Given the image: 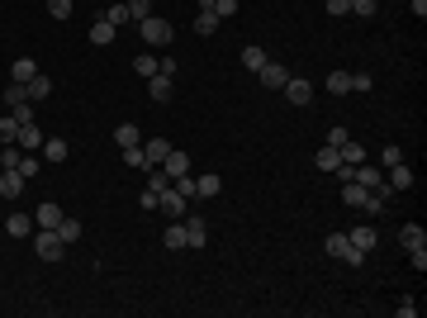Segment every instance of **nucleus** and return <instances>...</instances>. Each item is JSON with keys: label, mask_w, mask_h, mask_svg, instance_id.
Here are the masks:
<instances>
[{"label": "nucleus", "mask_w": 427, "mask_h": 318, "mask_svg": "<svg viewBox=\"0 0 427 318\" xmlns=\"http://www.w3.org/2000/svg\"><path fill=\"white\" fill-rule=\"evenodd\" d=\"M408 10H413V15L423 19V15H427V0H408Z\"/></svg>", "instance_id": "8fccbe9b"}, {"label": "nucleus", "mask_w": 427, "mask_h": 318, "mask_svg": "<svg viewBox=\"0 0 427 318\" xmlns=\"http://www.w3.org/2000/svg\"><path fill=\"white\" fill-rule=\"evenodd\" d=\"M323 247H328V257H337V262H347V266H366V252H361V247L347 238V228H342V233H328V242H323Z\"/></svg>", "instance_id": "f257e3e1"}, {"label": "nucleus", "mask_w": 427, "mask_h": 318, "mask_svg": "<svg viewBox=\"0 0 427 318\" xmlns=\"http://www.w3.org/2000/svg\"><path fill=\"white\" fill-rule=\"evenodd\" d=\"M134 72H138V77H157V57H152V53H138L134 57Z\"/></svg>", "instance_id": "c9c22d12"}, {"label": "nucleus", "mask_w": 427, "mask_h": 318, "mask_svg": "<svg viewBox=\"0 0 427 318\" xmlns=\"http://www.w3.org/2000/svg\"><path fill=\"white\" fill-rule=\"evenodd\" d=\"M67 157H72L67 138H43V161H67Z\"/></svg>", "instance_id": "6ab92c4d"}, {"label": "nucleus", "mask_w": 427, "mask_h": 318, "mask_svg": "<svg viewBox=\"0 0 427 318\" xmlns=\"http://www.w3.org/2000/svg\"><path fill=\"white\" fill-rule=\"evenodd\" d=\"M337 152H342V161H347V166H356V161H366V148H361V143H342V148H337Z\"/></svg>", "instance_id": "f704fd0d"}, {"label": "nucleus", "mask_w": 427, "mask_h": 318, "mask_svg": "<svg viewBox=\"0 0 427 318\" xmlns=\"http://www.w3.org/2000/svg\"><path fill=\"white\" fill-rule=\"evenodd\" d=\"M62 223V205H38V214H33V228H57Z\"/></svg>", "instance_id": "aec40b11"}, {"label": "nucleus", "mask_w": 427, "mask_h": 318, "mask_svg": "<svg viewBox=\"0 0 427 318\" xmlns=\"http://www.w3.org/2000/svg\"><path fill=\"white\" fill-rule=\"evenodd\" d=\"M186 205H190V200H186L176 186H166V190L157 195V209L166 214V218H186Z\"/></svg>", "instance_id": "39448f33"}, {"label": "nucleus", "mask_w": 427, "mask_h": 318, "mask_svg": "<svg viewBox=\"0 0 427 318\" xmlns=\"http://www.w3.org/2000/svg\"><path fill=\"white\" fill-rule=\"evenodd\" d=\"M24 176H19V171H0V200H19V195H24Z\"/></svg>", "instance_id": "9b49d317"}, {"label": "nucleus", "mask_w": 427, "mask_h": 318, "mask_svg": "<svg viewBox=\"0 0 427 318\" xmlns=\"http://www.w3.org/2000/svg\"><path fill=\"white\" fill-rule=\"evenodd\" d=\"M33 252H38V262H62L67 242L57 238V228H38V233H33Z\"/></svg>", "instance_id": "f03ea898"}, {"label": "nucleus", "mask_w": 427, "mask_h": 318, "mask_svg": "<svg viewBox=\"0 0 427 318\" xmlns=\"http://www.w3.org/2000/svg\"><path fill=\"white\" fill-rule=\"evenodd\" d=\"M157 72L161 77H176V57H157Z\"/></svg>", "instance_id": "de8ad7c7"}, {"label": "nucleus", "mask_w": 427, "mask_h": 318, "mask_svg": "<svg viewBox=\"0 0 427 318\" xmlns=\"http://www.w3.org/2000/svg\"><path fill=\"white\" fill-rule=\"evenodd\" d=\"M394 314H399V318H418V304H413V299H403V304L394 309Z\"/></svg>", "instance_id": "09e8293b"}, {"label": "nucleus", "mask_w": 427, "mask_h": 318, "mask_svg": "<svg viewBox=\"0 0 427 318\" xmlns=\"http://www.w3.org/2000/svg\"><path fill=\"white\" fill-rule=\"evenodd\" d=\"M138 33H143V43H147V48H166V43H171V24L157 19V15L138 19Z\"/></svg>", "instance_id": "20e7f679"}, {"label": "nucleus", "mask_w": 427, "mask_h": 318, "mask_svg": "<svg viewBox=\"0 0 427 318\" xmlns=\"http://www.w3.org/2000/svg\"><path fill=\"white\" fill-rule=\"evenodd\" d=\"M114 143H119V148H138V143H143L138 124H119V129H114Z\"/></svg>", "instance_id": "2f4dec72"}, {"label": "nucleus", "mask_w": 427, "mask_h": 318, "mask_svg": "<svg viewBox=\"0 0 427 318\" xmlns=\"http://www.w3.org/2000/svg\"><path fill=\"white\" fill-rule=\"evenodd\" d=\"M166 152H171V143H166V138H152V143H143V171H152V166H161V161H166Z\"/></svg>", "instance_id": "1a4fd4ad"}, {"label": "nucleus", "mask_w": 427, "mask_h": 318, "mask_svg": "<svg viewBox=\"0 0 427 318\" xmlns=\"http://www.w3.org/2000/svg\"><path fill=\"white\" fill-rule=\"evenodd\" d=\"M15 133H19V119H15V114H0V143H15Z\"/></svg>", "instance_id": "e433bc0d"}, {"label": "nucleus", "mask_w": 427, "mask_h": 318, "mask_svg": "<svg viewBox=\"0 0 427 318\" xmlns=\"http://www.w3.org/2000/svg\"><path fill=\"white\" fill-rule=\"evenodd\" d=\"M399 242H403V252H418V247H427V228H418V223H403V228H399Z\"/></svg>", "instance_id": "2eb2a0df"}, {"label": "nucleus", "mask_w": 427, "mask_h": 318, "mask_svg": "<svg viewBox=\"0 0 427 318\" xmlns=\"http://www.w3.org/2000/svg\"><path fill=\"white\" fill-rule=\"evenodd\" d=\"M100 19H109V24L119 29V24H134V15H129V5H124V0H109L105 5V15H100Z\"/></svg>", "instance_id": "4be33fe9"}, {"label": "nucleus", "mask_w": 427, "mask_h": 318, "mask_svg": "<svg viewBox=\"0 0 427 318\" xmlns=\"http://www.w3.org/2000/svg\"><path fill=\"white\" fill-rule=\"evenodd\" d=\"M399 161H403V148H399V143L380 148V166H399Z\"/></svg>", "instance_id": "4c0bfd02"}, {"label": "nucleus", "mask_w": 427, "mask_h": 318, "mask_svg": "<svg viewBox=\"0 0 427 318\" xmlns=\"http://www.w3.org/2000/svg\"><path fill=\"white\" fill-rule=\"evenodd\" d=\"M385 171H389V176H385V181H389V190H413V181H418V176H413V171H408V166H385Z\"/></svg>", "instance_id": "dca6fc26"}, {"label": "nucleus", "mask_w": 427, "mask_h": 318, "mask_svg": "<svg viewBox=\"0 0 427 318\" xmlns=\"http://www.w3.org/2000/svg\"><path fill=\"white\" fill-rule=\"evenodd\" d=\"M5 233H10V238H33V218H29V214H10V218H5Z\"/></svg>", "instance_id": "a211bd4d"}, {"label": "nucleus", "mask_w": 427, "mask_h": 318, "mask_svg": "<svg viewBox=\"0 0 427 318\" xmlns=\"http://www.w3.org/2000/svg\"><path fill=\"white\" fill-rule=\"evenodd\" d=\"M218 24H223V19H218V15H209V10H200V15H195V33H200V38H214V33H218Z\"/></svg>", "instance_id": "393cba45"}, {"label": "nucleus", "mask_w": 427, "mask_h": 318, "mask_svg": "<svg viewBox=\"0 0 427 318\" xmlns=\"http://www.w3.org/2000/svg\"><path fill=\"white\" fill-rule=\"evenodd\" d=\"M161 171H166V181H176V176H190V157L171 148V152H166V161H161Z\"/></svg>", "instance_id": "f8f14e48"}, {"label": "nucleus", "mask_w": 427, "mask_h": 318, "mask_svg": "<svg viewBox=\"0 0 427 318\" xmlns=\"http://www.w3.org/2000/svg\"><path fill=\"white\" fill-rule=\"evenodd\" d=\"M200 10H209L218 19H233V15H238V0H200Z\"/></svg>", "instance_id": "bb28decb"}, {"label": "nucleus", "mask_w": 427, "mask_h": 318, "mask_svg": "<svg viewBox=\"0 0 427 318\" xmlns=\"http://www.w3.org/2000/svg\"><path fill=\"white\" fill-rule=\"evenodd\" d=\"M57 238H62L67 247H72V242L81 238V223H76V218H67V214H62V223H57Z\"/></svg>", "instance_id": "72a5a7b5"}, {"label": "nucleus", "mask_w": 427, "mask_h": 318, "mask_svg": "<svg viewBox=\"0 0 427 318\" xmlns=\"http://www.w3.org/2000/svg\"><path fill=\"white\" fill-rule=\"evenodd\" d=\"M328 15H337V19L351 15V0H328Z\"/></svg>", "instance_id": "49530a36"}, {"label": "nucleus", "mask_w": 427, "mask_h": 318, "mask_svg": "<svg viewBox=\"0 0 427 318\" xmlns=\"http://www.w3.org/2000/svg\"><path fill=\"white\" fill-rule=\"evenodd\" d=\"M351 181H361V186L371 190V195H385V200L394 195V190H389V181L380 176V166H371V161H356V171H351Z\"/></svg>", "instance_id": "7ed1b4c3"}, {"label": "nucleus", "mask_w": 427, "mask_h": 318, "mask_svg": "<svg viewBox=\"0 0 427 318\" xmlns=\"http://www.w3.org/2000/svg\"><path fill=\"white\" fill-rule=\"evenodd\" d=\"M48 15L53 19H72V0H48Z\"/></svg>", "instance_id": "79ce46f5"}, {"label": "nucleus", "mask_w": 427, "mask_h": 318, "mask_svg": "<svg viewBox=\"0 0 427 318\" xmlns=\"http://www.w3.org/2000/svg\"><path fill=\"white\" fill-rule=\"evenodd\" d=\"M15 143H19V152H43V133H38V124H19Z\"/></svg>", "instance_id": "6e6552de"}, {"label": "nucleus", "mask_w": 427, "mask_h": 318, "mask_svg": "<svg viewBox=\"0 0 427 318\" xmlns=\"http://www.w3.org/2000/svg\"><path fill=\"white\" fill-rule=\"evenodd\" d=\"M285 100H290V105H304V109H309V105H314V86H309L304 77H290V81H285Z\"/></svg>", "instance_id": "423d86ee"}, {"label": "nucleus", "mask_w": 427, "mask_h": 318, "mask_svg": "<svg viewBox=\"0 0 427 318\" xmlns=\"http://www.w3.org/2000/svg\"><path fill=\"white\" fill-rule=\"evenodd\" d=\"M328 95H351V72H332L328 77Z\"/></svg>", "instance_id": "473e14b6"}, {"label": "nucleus", "mask_w": 427, "mask_h": 318, "mask_svg": "<svg viewBox=\"0 0 427 318\" xmlns=\"http://www.w3.org/2000/svg\"><path fill=\"white\" fill-rule=\"evenodd\" d=\"M19 176H24V181H33V176H38V152H24V161H19Z\"/></svg>", "instance_id": "ea45409f"}, {"label": "nucleus", "mask_w": 427, "mask_h": 318, "mask_svg": "<svg viewBox=\"0 0 427 318\" xmlns=\"http://www.w3.org/2000/svg\"><path fill=\"white\" fill-rule=\"evenodd\" d=\"M218 190H223V181H218V176H195V200H214V195H218Z\"/></svg>", "instance_id": "5701e85b"}, {"label": "nucleus", "mask_w": 427, "mask_h": 318, "mask_svg": "<svg viewBox=\"0 0 427 318\" xmlns=\"http://www.w3.org/2000/svg\"><path fill=\"white\" fill-rule=\"evenodd\" d=\"M33 77H38V62H33V57H15V62H10V81L29 86Z\"/></svg>", "instance_id": "4468645a"}, {"label": "nucleus", "mask_w": 427, "mask_h": 318, "mask_svg": "<svg viewBox=\"0 0 427 318\" xmlns=\"http://www.w3.org/2000/svg\"><path fill=\"white\" fill-rule=\"evenodd\" d=\"M48 95H53V81H48V77H43V72H38V77L29 81V100H33V105H43Z\"/></svg>", "instance_id": "a878e982"}, {"label": "nucleus", "mask_w": 427, "mask_h": 318, "mask_svg": "<svg viewBox=\"0 0 427 318\" xmlns=\"http://www.w3.org/2000/svg\"><path fill=\"white\" fill-rule=\"evenodd\" d=\"M86 38H90V43H95V48H109V43H114V38H119V29L109 24V19H95V24H90V33H86Z\"/></svg>", "instance_id": "ddd939ff"}, {"label": "nucleus", "mask_w": 427, "mask_h": 318, "mask_svg": "<svg viewBox=\"0 0 427 318\" xmlns=\"http://www.w3.org/2000/svg\"><path fill=\"white\" fill-rule=\"evenodd\" d=\"M147 90H152V100H157V105H166V100H171V77H147Z\"/></svg>", "instance_id": "cd10ccee"}, {"label": "nucleus", "mask_w": 427, "mask_h": 318, "mask_svg": "<svg viewBox=\"0 0 427 318\" xmlns=\"http://www.w3.org/2000/svg\"><path fill=\"white\" fill-rule=\"evenodd\" d=\"M257 77H261V86H266V90H285V81H290V67H280V62H266Z\"/></svg>", "instance_id": "0eeeda50"}, {"label": "nucleus", "mask_w": 427, "mask_h": 318, "mask_svg": "<svg viewBox=\"0 0 427 318\" xmlns=\"http://www.w3.org/2000/svg\"><path fill=\"white\" fill-rule=\"evenodd\" d=\"M347 238L361 247V252H375V242H380V233L375 228H347Z\"/></svg>", "instance_id": "c756f323"}, {"label": "nucleus", "mask_w": 427, "mask_h": 318, "mask_svg": "<svg viewBox=\"0 0 427 318\" xmlns=\"http://www.w3.org/2000/svg\"><path fill=\"white\" fill-rule=\"evenodd\" d=\"M19 105H29V86L10 81V86H5V109H19Z\"/></svg>", "instance_id": "7c9ffc66"}, {"label": "nucleus", "mask_w": 427, "mask_h": 318, "mask_svg": "<svg viewBox=\"0 0 427 318\" xmlns=\"http://www.w3.org/2000/svg\"><path fill=\"white\" fill-rule=\"evenodd\" d=\"M181 223H186V247H204V242H209V223H204V218L190 214V218H181Z\"/></svg>", "instance_id": "9d476101"}, {"label": "nucleus", "mask_w": 427, "mask_h": 318, "mask_svg": "<svg viewBox=\"0 0 427 318\" xmlns=\"http://www.w3.org/2000/svg\"><path fill=\"white\" fill-rule=\"evenodd\" d=\"M375 77H366V72H351V90H371Z\"/></svg>", "instance_id": "c03bdc74"}, {"label": "nucleus", "mask_w": 427, "mask_h": 318, "mask_svg": "<svg viewBox=\"0 0 427 318\" xmlns=\"http://www.w3.org/2000/svg\"><path fill=\"white\" fill-rule=\"evenodd\" d=\"M161 242H166L171 252H181V247H186V223H181V218H171V228L161 233Z\"/></svg>", "instance_id": "c85d7f7f"}, {"label": "nucleus", "mask_w": 427, "mask_h": 318, "mask_svg": "<svg viewBox=\"0 0 427 318\" xmlns=\"http://www.w3.org/2000/svg\"><path fill=\"white\" fill-rule=\"evenodd\" d=\"M266 62H271L266 48H257V43H247V48H242V67H247V72H261Z\"/></svg>", "instance_id": "b1692460"}, {"label": "nucleus", "mask_w": 427, "mask_h": 318, "mask_svg": "<svg viewBox=\"0 0 427 318\" xmlns=\"http://www.w3.org/2000/svg\"><path fill=\"white\" fill-rule=\"evenodd\" d=\"M124 161H129V166H143V161H147L143 157V143H138V148H124Z\"/></svg>", "instance_id": "a18cd8bd"}, {"label": "nucleus", "mask_w": 427, "mask_h": 318, "mask_svg": "<svg viewBox=\"0 0 427 318\" xmlns=\"http://www.w3.org/2000/svg\"><path fill=\"white\" fill-rule=\"evenodd\" d=\"M375 10H380V0H351V15H361V19H371Z\"/></svg>", "instance_id": "a19ab883"}, {"label": "nucleus", "mask_w": 427, "mask_h": 318, "mask_svg": "<svg viewBox=\"0 0 427 318\" xmlns=\"http://www.w3.org/2000/svg\"><path fill=\"white\" fill-rule=\"evenodd\" d=\"M351 133L342 129V124H332V129H328V148H342V143H347Z\"/></svg>", "instance_id": "37998d69"}, {"label": "nucleus", "mask_w": 427, "mask_h": 318, "mask_svg": "<svg viewBox=\"0 0 427 318\" xmlns=\"http://www.w3.org/2000/svg\"><path fill=\"white\" fill-rule=\"evenodd\" d=\"M366 195H371V190L361 186V181H342V205H347V209H361Z\"/></svg>", "instance_id": "f3484780"}, {"label": "nucleus", "mask_w": 427, "mask_h": 318, "mask_svg": "<svg viewBox=\"0 0 427 318\" xmlns=\"http://www.w3.org/2000/svg\"><path fill=\"white\" fill-rule=\"evenodd\" d=\"M124 5H129L134 24H138V19H147V15H152V0H124Z\"/></svg>", "instance_id": "58836bf2"}, {"label": "nucleus", "mask_w": 427, "mask_h": 318, "mask_svg": "<svg viewBox=\"0 0 427 318\" xmlns=\"http://www.w3.org/2000/svg\"><path fill=\"white\" fill-rule=\"evenodd\" d=\"M314 166H319V171H337V166H342V152H337V148H328V143H323L319 152H314Z\"/></svg>", "instance_id": "412c9836"}]
</instances>
